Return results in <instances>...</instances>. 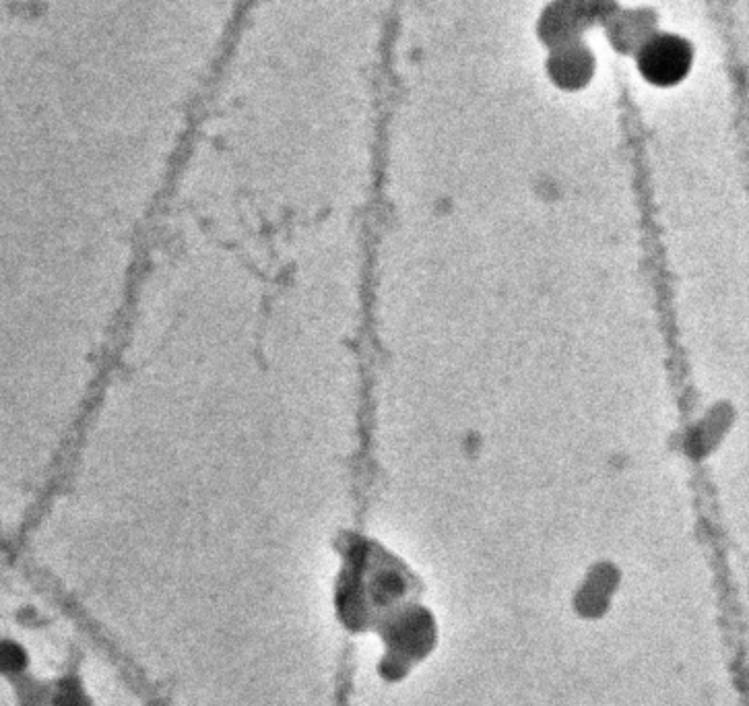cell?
I'll return each instance as SVG.
<instances>
[{
  "instance_id": "obj_1",
  "label": "cell",
  "mask_w": 749,
  "mask_h": 706,
  "mask_svg": "<svg viewBox=\"0 0 749 706\" xmlns=\"http://www.w3.org/2000/svg\"><path fill=\"white\" fill-rule=\"evenodd\" d=\"M689 64V52L679 39H656L642 54V73L655 83H673L681 79Z\"/></svg>"
}]
</instances>
